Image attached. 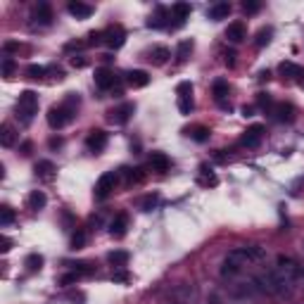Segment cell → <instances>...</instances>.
I'll return each instance as SVG.
<instances>
[{
  "label": "cell",
  "instance_id": "cell-1",
  "mask_svg": "<svg viewBox=\"0 0 304 304\" xmlns=\"http://www.w3.org/2000/svg\"><path fill=\"white\" fill-rule=\"evenodd\" d=\"M266 257V249L259 245H249V247H238L233 252H228V257L224 259L221 266V276H236L242 271V266H247L252 261H261Z\"/></svg>",
  "mask_w": 304,
  "mask_h": 304
},
{
  "label": "cell",
  "instance_id": "cell-2",
  "mask_svg": "<svg viewBox=\"0 0 304 304\" xmlns=\"http://www.w3.org/2000/svg\"><path fill=\"white\" fill-rule=\"evenodd\" d=\"M252 285H257V292H269V295H276V297H283V295H290L292 285L290 280L278 273L276 269H269V271H261L259 276L252 278Z\"/></svg>",
  "mask_w": 304,
  "mask_h": 304
},
{
  "label": "cell",
  "instance_id": "cell-3",
  "mask_svg": "<svg viewBox=\"0 0 304 304\" xmlns=\"http://www.w3.org/2000/svg\"><path fill=\"white\" fill-rule=\"evenodd\" d=\"M38 112V95L33 91H24L17 100V119L22 126H29Z\"/></svg>",
  "mask_w": 304,
  "mask_h": 304
},
{
  "label": "cell",
  "instance_id": "cell-4",
  "mask_svg": "<svg viewBox=\"0 0 304 304\" xmlns=\"http://www.w3.org/2000/svg\"><path fill=\"white\" fill-rule=\"evenodd\" d=\"M276 271L283 273L290 283H297V280H304V266L302 264H297L295 259H290V257H283L280 255L278 259H276Z\"/></svg>",
  "mask_w": 304,
  "mask_h": 304
},
{
  "label": "cell",
  "instance_id": "cell-5",
  "mask_svg": "<svg viewBox=\"0 0 304 304\" xmlns=\"http://www.w3.org/2000/svg\"><path fill=\"white\" fill-rule=\"evenodd\" d=\"M74 119V105H69V102H64V105H57V107H50L48 112V124L50 129H64V126L69 124Z\"/></svg>",
  "mask_w": 304,
  "mask_h": 304
},
{
  "label": "cell",
  "instance_id": "cell-6",
  "mask_svg": "<svg viewBox=\"0 0 304 304\" xmlns=\"http://www.w3.org/2000/svg\"><path fill=\"white\" fill-rule=\"evenodd\" d=\"M117 181H119V176L114 174V171H107V174H102L98 178V183H95V198L98 200H105L110 192L117 188Z\"/></svg>",
  "mask_w": 304,
  "mask_h": 304
},
{
  "label": "cell",
  "instance_id": "cell-7",
  "mask_svg": "<svg viewBox=\"0 0 304 304\" xmlns=\"http://www.w3.org/2000/svg\"><path fill=\"white\" fill-rule=\"evenodd\" d=\"M86 148L91 152H102L107 148V133L105 131H91V136L86 138Z\"/></svg>",
  "mask_w": 304,
  "mask_h": 304
},
{
  "label": "cell",
  "instance_id": "cell-8",
  "mask_svg": "<svg viewBox=\"0 0 304 304\" xmlns=\"http://www.w3.org/2000/svg\"><path fill=\"white\" fill-rule=\"evenodd\" d=\"M31 19L36 22V24H41V26H48L50 22H52V10H50L48 3H38L36 10L31 12Z\"/></svg>",
  "mask_w": 304,
  "mask_h": 304
},
{
  "label": "cell",
  "instance_id": "cell-9",
  "mask_svg": "<svg viewBox=\"0 0 304 304\" xmlns=\"http://www.w3.org/2000/svg\"><path fill=\"white\" fill-rule=\"evenodd\" d=\"M261 136H264V126L255 124L252 129L245 131V136L240 138V143H242V145H247V148H257V145L261 143Z\"/></svg>",
  "mask_w": 304,
  "mask_h": 304
},
{
  "label": "cell",
  "instance_id": "cell-10",
  "mask_svg": "<svg viewBox=\"0 0 304 304\" xmlns=\"http://www.w3.org/2000/svg\"><path fill=\"white\" fill-rule=\"evenodd\" d=\"M226 38H228L230 43H242V41L247 38V29H245V24H242V22H233V24H228V29H226Z\"/></svg>",
  "mask_w": 304,
  "mask_h": 304
},
{
  "label": "cell",
  "instance_id": "cell-11",
  "mask_svg": "<svg viewBox=\"0 0 304 304\" xmlns=\"http://www.w3.org/2000/svg\"><path fill=\"white\" fill-rule=\"evenodd\" d=\"M126 83H129L131 88H145L150 83V74L143 71V69H133V71L126 74Z\"/></svg>",
  "mask_w": 304,
  "mask_h": 304
},
{
  "label": "cell",
  "instance_id": "cell-12",
  "mask_svg": "<svg viewBox=\"0 0 304 304\" xmlns=\"http://www.w3.org/2000/svg\"><path fill=\"white\" fill-rule=\"evenodd\" d=\"M114 81H117V76H114L110 69H105V67L95 69V86H98V88L107 91V88H112V86H114Z\"/></svg>",
  "mask_w": 304,
  "mask_h": 304
},
{
  "label": "cell",
  "instance_id": "cell-13",
  "mask_svg": "<svg viewBox=\"0 0 304 304\" xmlns=\"http://www.w3.org/2000/svg\"><path fill=\"white\" fill-rule=\"evenodd\" d=\"M67 10H69V14H74L76 19H88L93 14V7L86 5V3H81V0H71L67 5Z\"/></svg>",
  "mask_w": 304,
  "mask_h": 304
},
{
  "label": "cell",
  "instance_id": "cell-14",
  "mask_svg": "<svg viewBox=\"0 0 304 304\" xmlns=\"http://www.w3.org/2000/svg\"><path fill=\"white\" fill-rule=\"evenodd\" d=\"M105 43L110 45V48H121L124 45V38H126V33H124V29L121 26H114V29H110V31H105Z\"/></svg>",
  "mask_w": 304,
  "mask_h": 304
},
{
  "label": "cell",
  "instance_id": "cell-15",
  "mask_svg": "<svg viewBox=\"0 0 304 304\" xmlns=\"http://www.w3.org/2000/svg\"><path fill=\"white\" fill-rule=\"evenodd\" d=\"M131 114H133V105L126 102V105H121V107H117V110L110 112V121H114V124H126Z\"/></svg>",
  "mask_w": 304,
  "mask_h": 304
},
{
  "label": "cell",
  "instance_id": "cell-16",
  "mask_svg": "<svg viewBox=\"0 0 304 304\" xmlns=\"http://www.w3.org/2000/svg\"><path fill=\"white\" fill-rule=\"evenodd\" d=\"M126 226H129V217H126V214H119V217L112 221V226H110L112 238H124L126 236Z\"/></svg>",
  "mask_w": 304,
  "mask_h": 304
},
{
  "label": "cell",
  "instance_id": "cell-17",
  "mask_svg": "<svg viewBox=\"0 0 304 304\" xmlns=\"http://www.w3.org/2000/svg\"><path fill=\"white\" fill-rule=\"evenodd\" d=\"M278 71L283 76H288V79H302L304 76V69L299 67V64H295V62H280Z\"/></svg>",
  "mask_w": 304,
  "mask_h": 304
},
{
  "label": "cell",
  "instance_id": "cell-18",
  "mask_svg": "<svg viewBox=\"0 0 304 304\" xmlns=\"http://www.w3.org/2000/svg\"><path fill=\"white\" fill-rule=\"evenodd\" d=\"M14 143H17V133H14V129L10 124H3L0 126V145H3V148H12Z\"/></svg>",
  "mask_w": 304,
  "mask_h": 304
},
{
  "label": "cell",
  "instance_id": "cell-19",
  "mask_svg": "<svg viewBox=\"0 0 304 304\" xmlns=\"http://www.w3.org/2000/svg\"><path fill=\"white\" fill-rule=\"evenodd\" d=\"M209 19H214V22H219V19H226L230 14V3H214V5L209 7Z\"/></svg>",
  "mask_w": 304,
  "mask_h": 304
},
{
  "label": "cell",
  "instance_id": "cell-20",
  "mask_svg": "<svg viewBox=\"0 0 304 304\" xmlns=\"http://www.w3.org/2000/svg\"><path fill=\"white\" fill-rule=\"evenodd\" d=\"M273 114H276V119L278 121H295V107L292 105H285V102H280V105H276V110H273Z\"/></svg>",
  "mask_w": 304,
  "mask_h": 304
},
{
  "label": "cell",
  "instance_id": "cell-21",
  "mask_svg": "<svg viewBox=\"0 0 304 304\" xmlns=\"http://www.w3.org/2000/svg\"><path fill=\"white\" fill-rule=\"evenodd\" d=\"M150 164H152V169H155V171H169V167H171V159H169L164 152H152V155H150Z\"/></svg>",
  "mask_w": 304,
  "mask_h": 304
},
{
  "label": "cell",
  "instance_id": "cell-22",
  "mask_svg": "<svg viewBox=\"0 0 304 304\" xmlns=\"http://www.w3.org/2000/svg\"><path fill=\"white\" fill-rule=\"evenodd\" d=\"M190 12H192V7L188 5V3H176V5H171V14L176 17V24H183L188 17H190Z\"/></svg>",
  "mask_w": 304,
  "mask_h": 304
},
{
  "label": "cell",
  "instance_id": "cell-23",
  "mask_svg": "<svg viewBox=\"0 0 304 304\" xmlns=\"http://www.w3.org/2000/svg\"><path fill=\"white\" fill-rule=\"evenodd\" d=\"M169 57H171V52H169V48H164V45H157V48L150 50V62L152 64H167Z\"/></svg>",
  "mask_w": 304,
  "mask_h": 304
},
{
  "label": "cell",
  "instance_id": "cell-24",
  "mask_svg": "<svg viewBox=\"0 0 304 304\" xmlns=\"http://www.w3.org/2000/svg\"><path fill=\"white\" fill-rule=\"evenodd\" d=\"M107 261L112 264V266H126L129 264V252L126 249H114L107 255Z\"/></svg>",
  "mask_w": 304,
  "mask_h": 304
},
{
  "label": "cell",
  "instance_id": "cell-25",
  "mask_svg": "<svg viewBox=\"0 0 304 304\" xmlns=\"http://www.w3.org/2000/svg\"><path fill=\"white\" fill-rule=\"evenodd\" d=\"M45 202H48V198H45L43 190H33L31 195H29V209H43Z\"/></svg>",
  "mask_w": 304,
  "mask_h": 304
},
{
  "label": "cell",
  "instance_id": "cell-26",
  "mask_svg": "<svg viewBox=\"0 0 304 304\" xmlns=\"http://www.w3.org/2000/svg\"><path fill=\"white\" fill-rule=\"evenodd\" d=\"M198 181L202 183V186H217V183H219V178L214 176V171H211L207 164H202V167H200V178Z\"/></svg>",
  "mask_w": 304,
  "mask_h": 304
},
{
  "label": "cell",
  "instance_id": "cell-27",
  "mask_svg": "<svg viewBox=\"0 0 304 304\" xmlns=\"http://www.w3.org/2000/svg\"><path fill=\"white\" fill-rule=\"evenodd\" d=\"M55 174V164L52 162H38L36 164V176H41L43 181H50Z\"/></svg>",
  "mask_w": 304,
  "mask_h": 304
},
{
  "label": "cell",
  "instance_id": "cell-28",
  "mask_svg": "<svg viewBox=\"0 0 304 304\" xmlns=\"http://www.w3.org/2000/svg\"><path fill=\"white\" fill-rule=\"evenodd\" d=\"M186 133L192 138V140H198V143H205L207 138H209V129H207V126H192V129L186 131Z\"/></svg>",
  "mask_w": 304,
  "mask_h": 304
},
{
  "label": "cell",
  "instance_id": "cell-29",
  "mask_svg": "<svg viewBox=\"0 0 304 304\" xmlns=\"http://www.w3.org/2000/svg\"><path fill=\"white\" fill-rule=\"evenodd\" d=\"M14 221V209L12 207H7V205H3L0 207V226L5 228V226H10Z\"/></svg>",
  "mask_w": 304,
  "mask_h": 304
},
{
  "label": "cell",
  "instance_id": "cell-30",
  "mask_svg": "<svg viewBox=\"0 0 304 304\" xmlns=\"http://www.w3.org/2000/svg\"><path fill=\"white\" fill-rule=\"evenodd\" d=\"M164 17H167V10H164V7H157V17L150 19L148 26H150V29H162V26L167 24V19H164Z\"/></svg>",
  "mask_w": 304,
  "mask_h": 304
},
{
  "label": "cell",
  "instance_id": "cell-31",
  "mask_svg": "<svg viewBox=\"0 0 304 304\" xmlns=\"http://www.w3.org/2000/svg\"><path fill=\"white\" fill-rule=\"evenodd\" d=\"M190 52H192V41H181V43H178V50H176V57H178L181 62H186Z\"/></svg>",
  "mask_w": 304,
  "mask_h": 304
},
{
  "label": "cell",
  "instance_id": "cell-32",
  "mask_svg": "<svg viewBox=\"0 0 304 304\" xmlns=\"http://www.w3.org/2000/svg\"><path fill=\"white\" fill-rule=\"evenodd\" d=\"M24 266L29 269V271H38V269L43 266V257L41 255H29L26 257V261H24Z\"/></svg>",
  "mask_w": 304,
  "mask_h": 304
},
{
  "label": "cell",
  "instance_id": "cell-33",
  "mask_svg": "<svg viewBox=\"0 0 304 304\" xmlns=\"http://www.w3.org/2000/svg\"><path fill=\"white\" fill-rule=\"evenodd\" d=\"M226 95H228V83L226 81H214V98L221 102Z\"/></svg>",
  "mask_w": 304,
  "mask_h": 304
},
{
  "label": "cell",
  "instance_id": "cell-34",
  "mask_svg": "<svg viewBox=\"0 0 304 304\" xmlns=\"http://www.w3.org/2000/svg\"><path fill=\"white\" fill-rule=\"evenodd\" d=\"M178 110H181V114L192 112V95H178Z\"/></svg>",
  "mask_w": 304,
  "mask_h": 304
},
{
  "label": "cell",
  "instance_id": "cell-35",
  "mask_svg": "<svg viewBox=\"0 0 304 304\" xmlns=\"http://www.w3.org/2000/svg\"><path fill=\"white\" fill-rule=\"evenodd\" d=\"M45 71H48V69L41 67V64H29V67H26V76H29V79H43Z\"/></svg>",
  "mask_w": 304,
  "mask_h": 304
},
{
  "label": "cell",
  "instance_id": "cell-36",
  "mask_svg": "<svg viewBox=\"0 0 304 304\" xmlns=\"http://www.w3.org/2000/svg\"><path fill=\"white\" fill-rule=\"evenodd\" d=\"M269 41H271V29H261L259 33H257V48H264V45L269 43Z\"/></svg>",
  "mask_w": 304,
  "mask_h": 304
},
{
  "label": "cell",
  "instance_id": "cell-37",
  "mask_svg": "<svg viewBox=\"0 0 304 304\" xmlns=\"http://www.w3.org/2000/svg\"><path fill=\"white\" fill-rule=\"evenodd\" d=\"M83 245H86V233H74V236H71V247L74 249H81L83 247Z\"/></svg>",
  "mask_w": 304,
  "mask_h": 304
},
{
  "label": "cell",
  "instance_id": "cell-38",
  "mask_svg": "<svg viewBox=\"0 0 304 304\" xmlns=\"http://www.w3.org/2000/svg\"><path fill=\"white\" fill-rule=\"evenodd\" d=\"M105 41V31H91V36H88V45H98Z\"/></svg>",
  "mask_w": 304,
  "mask_h": 304
},
{
  "label": "cell",
  "instance_id": "cell-39",
  "mask_svg": "<svg viewBox=\"0 0 304 304\" xmlns=\"http://www.w3.org/2000/svg\"><path fill=\"white\" fill-rule=\"evenodd\" d=\"M12 71H14V62L10 60V57H5V62H3V74H5V76H12Z\"/></svg>",
  "mask_w": 304,
  "mask_h": 304
},
{
  "label": "cell",
  "instance_id": "cell-40",
  "mask_svg": "<svg viewBox=\"0 0 304 304\" xmlns=\"http://www.w3.org/2000/svg\"><path fill=\"white\" fill-rule=\"evenodd\" d=\"M259 3H242V10H245V12L247 14H255V12H259Z\"/></svg>",
  "mask_w": 304,
  "mask_h": 304
},
{
  "label": "cell",
  "instance_id": "cell-41",
  "mask_svg": "<svg viewBox=\"0 0 304 304\" xmlns=\"http://www.w3.org/2000/svg\"><path fill=\"white\" fill-rule=\"evenodd\" d=\"M157 205V198H155V195H152V198H145L143 200V209L145 211H152V207H155Z\"/></svg>",
  "mask_w": 304,
  "mask_h": 304
},
{
  "label": "cell",
  "instance_id": "cell-42",
  "mask_svg": "<svg viewBox=\"0 0 304 304\" xmlns=\"http://www.w3.org/2000/svg\"><path fill=\"white\" fill-rule=\"evenodd\" d=\"M76 278H79V271H74V273H67V276H62V280H60V283H62V285H69V283H74Z\"/></svg>",
  "mask_w": 304,
  "mask_h": 304
},
{
  "label": "cell",
  "instance_id": "cell-43",
  "mask_svg": "<svg viewBox=\"0 0 304 304\" xmlns=\"http://www.w3.org/2000/svg\"><path fill=\"white\" fill-rule=\"evenodd\" d=\"M0 249H3V252H10V249H12V240L3 236V247H0Z\"/></svg>",
  "mask_w": 304,
  "mask_h": 304
},
{
  "label": "cell",
  "instance_id": "cell-44",
  "mask_svg": "<svg viewBox=\"0 0 304 304\" xmlns=\"http://www.w3.org/2000/svg\"><path fill=\"white\" fill-rule=\"evenodd\" d=\"M226 64H228V67H233V64H236V52H233V50H230V52H226Z\"/></svg>",
  "mask_w": 304,
  "mask_h": 304
},
{
  "label": "cell",
  "instance_id": "cell-45",
  "mask_svg": "<svg viewBox=\"0 0 304 304\" xmlns=\"http://www.w3.org/2000/svg\"><path fill=\"white\" fill-rule=\"evenodd\" d=\"M259 105L264 107V105H271V98H269L266 93H259Z\"/></svg>",
  "mask_w": 304,
  "mask_h": 304
},
{
  "label": "cell",
  "instance_id": "cell-46",
  "mask_svg": "<svg viewBox=\"0 0 304 304\" xmlns=\"http://www.w3.org/2000/svg\"><path fill=\"white\" fill-rule=\"evenodd\" d=\"M71 64H74V67H86V60H76V57H74V60H71Z\"/></svg>",
  "mask_w": 304,
  "mask_h": 304
},
{
  "label": "cell",
  "instance_id": "cell-47",
  "mask_svg": "<svg viewBox=\"0 0 304 304\" xmlns=\"http://www.w3.org/2000/svg\"><path fill=\"white\" fill-rule=\"evenodd\" d=\"M126 278H129V276H126L124 271H121V273H117V276H114V280H117V283H121V280H126Z\"/></svg>",
  "mask_w": 304,
  "mask_h": 304
},
{
  "label": "cell",
  "instance_id": "cell-48",
  "mask_svg": "<svg viewBox=\"0 0 304 304\" xmlns=\"http://www.w3.org/2000/svg\"><path fill=\"white\" fill-rule=\"evenodd\" d=\"M60 145H62V140H60V138H52V140H50V148H60Z\"/></svg>",
  "mask_w": 304,
  "mask_h": 304
},
{
  "label": "cell",
  "instance_id": "cell-49",
  "mask_svg": "<svg viewBox=\"0 0 304 304\" xmlns=\"http://www.w3.org/2000/svg\"><path fill=\"white\" fill-rule=\"evenodd\" d=\"M252 112H255L252 107H242V114H245V117H252Z\"/></svg>",
  "mask_w": 304,
  "mask_h": 304
},
{
  "label": "cell",
  "instance_id": "cell-50",
  "mask_svg": "<svg viewBox=\"0 0 304 304\" xmlns=\"http://www.w3.org/2000/svg\"><path fill=\"white\" fill-rule=\"evenodd\" d=\"M19 48V43H5V50L10 52V50H17Z\"/></svg>",
  "mask_w": 304,
  "mask_h": 304
}]
</instances>
